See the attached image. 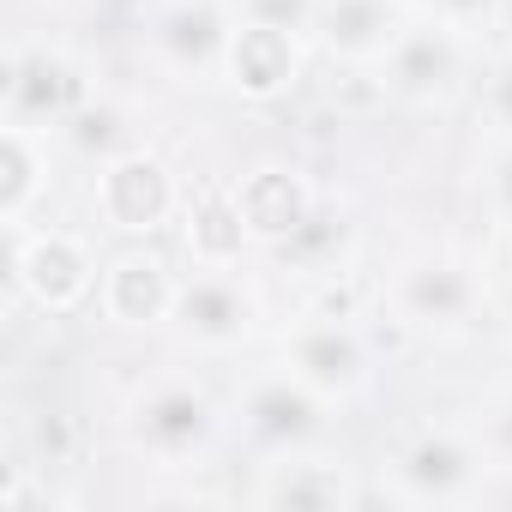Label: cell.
I'll return each mask as SVG.
<instances>
[{
    "label": "cell",
    "mask_w": 512,
    "mask_h": 512,
    "mask_svg": "<svg viewBox=\"0 0 512 512\" xmlns=\"http://www.w3.org/2000/svg\"><path fill=\"white\" fill-rule=\"evenodd\" d=\"M386 308L404 332H428V338H464L488 320V278L452 247H428L392 272L386 284Z\"/></svg>",
    "instance_id": "obj_1"
},
{
    "label": "cell",
    "mask_w": 512,
    "mask_h": 512,
    "mask_svg": "<svg viewBox=\"0 0 512 512\" xmlns=\"http://www.w3.org/2000/svg\"><path fill=\"white\" fill-rule=\"evenodd\" d=\"M434 19H446L452 31H464L470 43H482L488 31H500L506 0H434Z\"/></svg>",
    "instance_id": "obj_24"
},
{
    "label": "cell",
    "mask_w": 512,
    "mask_h": 512,
    "mask_svg": "<svg viewBox=\"0 0 512 512\" xmlns=\"http://www.w3.org/2000/svg\"><path fill=\"white\" fill-rule=\"evenodd\" d=\"M25 446H31V464L37 470H61V464H73L79 434H73V422L61 410H37L31 428H25Z\"/></svg>",
    "instance_id": "obj_21"
},
{
    "label": "cell",
    "mask_w": 512,
    "mask_h": 512,
    "mask_svg": "<svg viewBox=\"0 0 512 512\" xmlns=\"http://www.w3.org/2000/svg\"><path fill=\"white\" fill-rule=\"evenodd\" d=\"M278 362L308 380L326 404H350L368 380H374V344L356 320L344 314H302L284 344H278Z\"/></svg>",
    "instance_id": "obj_8"
},
{
    "label": "cell",
    "mask_w": 512,
    "mask_h": 512,
    "mask_svg": "<svg viewBox=\"0 0 512 512\" xmlns=\"http://www.w3.org/2000/svg\"><path fill=\"white\" fill-rule=\"evenodd\" d=\"M13 253H7V278H13V296L31 302L37 314H79L97 284H103V266L79 229H13L7 235Z\"/></svg>",
    "instance_id": "obj_3"
},
{
    "label": "cell",
    "mask_w": 512,
    "mask_h": 512,
    "mask_svg": "<svg viewBox=\"0 0 512 512\" xmlns=\"http://www.w3.org/2000/svg\"><path fill=\"white\" fill-rule=\"evenodd\" d=\"M175 302H181V272L157 247H121L115 260H103L97 308H103L109 326H121V332L175 326Z\"/></svg>",
    "instance_id": "obj_11"
},
{
    "label": "cell",
    "mask_w": 512,
    "mask_h": 512,
    "mask_svg": "<svg viewBox=\"0 0 512 512\" xmlns=\"http://www.w3.org/2000/svg\"><path fill=\"white\" fill-rule=\"evenodd\" d=\"M175 332L193 350L229 356L260 332V296H253L235 272H211L193 266V278H181V302H175Z\"/></svg>",
    "instance_id": "obj_12"
},
{
    "label": "cell",
    "mask_w": 512,
    "mask_h": 512,
    "mask_svg": "<svg viewBox=\"0 0 512 512\" xmlns=\"http://www.w3.org/2000/svg\"><path fill=\"white\" fill-rule=\"evenodd\" d=\"M278 253V266L290 278H308V284H332L344 272H356V253H362V223L344 211V205H314V217L284 241L272 247Z\"/></svg>",
    "instance_id": "obj_18"
},
{
    "label": "cell",
    "mask_w": 512,
    "mask_h": 512,
    "mask_svg": "<svg viewBox=\"0 0 512 512\" xmlns=\"http://www.w3.org/2000/svg\"><path fill=\"white\" fill-rule=\"evenodd\" d=\"M217 428H223L217 398L199 380H181V374L139 386L133 404H127V440L157 470H187L193 458H205Z\"/></svg>",
    "instance_id": "obj_2"
},
{
    "label": "cell",
    "mask_w": 512,
    "mask_h": 512,
    "mask_svg": "<svg viewBox=\"0 0 512 512\" xmlns=\"http://www.w3.org/2000/svg\"><path fill=\"white\" fill-rule=\"evenodd\" d=\"M91 73L79 55L55 43H13L7 49V79H0V115L31 127V133H61L85 103H91Z\"/></svg>",
    "instance_id": "obj_5"
},
{
    "label": "cell",
    "mask_w": 512,
    "mask_h": 512,
    "mask_svg": "<svg viewBox=\"0 0 512 512\" xmlns=\"http://www.w3.org/2000/svg\"><path fill=\"white\" fill-rule=\"evenodd\" d=\"M410 19L392 7V0H320V19H314V43L326 49V61L338 67H380L386 49L398 43Z\"/></svg>",
    "instance_id": "obj_17"
},
{
    "label": "cell",
    "mask_w": 512,
    "mask_h": 512,
    "mask_svg": "<svg viewBox=\"0 0 512 512\" xmlns=\"http://www.w3.org/2000/svg\"><path fill=\"white\" fill-rule=\"evenodd\" d=\"M392 7H398L404 19H422V13H434V0H392Z\"/></svg>",
    "instance_id": "obj_27"
},
{
    "label": "cell",
    "mask_w": 512,
    "mask_h": 512,
    "mask_svg": "<svg viewBox=\"0 0 512 512\" xmlns=\"http://www.w3.org/2000/svg\"><path fill=\"white\" fill-rule=\"evenodd\" d=\"M476 440H482L488 464L512 470V386H506L500 398H488V410H482V422H476Z\"/></svg>",
    "instance_id": "obj_25"
},
{
    "label": "cell",
    "mask_w": 512,
    "mask_h": 512,
    "mask_svg": "<svg viewBox=\"0 0 512 512\" xmlns=\"http://www.w3.org/2000/svg\"><path fill=\"white\" fill-rule=\"evenodd\" d=\"M506 290H512V247H506Z\"/></svg>",
    "instance_id": "obj_28"
},
{
    "label": "cell",
    "mask_w": 512,
    "mask_h": 512,
    "mask_svg": "<svg viewBox=\"0 0 512 512\" xmlns=\"http://www.w3.org/2000/svg\"><path fill=\"white\" fill-rule=\"evenodd\" d=\"M482 121L494 139H512V55H500L482 79Z\"/></svg>",
    "instance_id": "obj_26"
},
{
    "label": "cell",
    "mask_w": 512,
    "mask_h": 512,
    "mask_svg": "<svg viewBox=\"0 0 512 512\" xmlns=\"http://www.w3.org/2000/svg\"><path fill=\"white\" fill-rule=\"evenodd\" d=\"M229 31H235V7H223V0H163L145 25L151 55L175 79H217Z\"/></svg>",
    "instance_id": "obj_14"
},
{
    "label": "cell",
    "mask_w": 512,
    "mask_h": 512,
    "mask_svg": "<svg viewBox=\"0 0 512 512\" xmlns=\"http://www.w3.org/2000/svg\"><path fill=\"white\" fill-rule=\"evenodd\" d=\"M241 19H260V25H278V31H296L314 43V19H320V0H235Z\"/></svg>",
    "instance_id": "obj_23"
},
{
    "label": "cell",
    "mask_w": 512,
    "mask_h": 512,
    "mask_svg": "<svg viewBox=\"0 0 512 512\" xmlns=\"http://www.w3.org/2000/svg\"><path fill=\"white\" fill-rule=\"evenodd\" d=\"M235 199H241V217L253 229V241H260L266 253L284 247L320 205V187L302 163H284V157H260V163H247L235 181Z\"/></svg>",
    "instance_id": "obj_15"
},
{
    "label": "cell",
    "mask_w": 512,
    "mask_h": 512,
    "mask_svg": "<svg viewBox=\"0 0 512 512\" xmlns=\"http://www.w3.org/2000/svg\"><path fill=\"white\" fill-rule=\"evenodd\" d=\"M470 37L452 31L446 19L422 13L398 31V43L386 49V61L374 67V85L380 97L404 103V109H446L464 85V67H470Z\"/></svg>",
    "instance_id": "obj_4"
},
{
    "label": "cell",
    "mask_w": 512,
    "mask_h": 512,
    "mask_svg": "<svg viewBox=\"0 0 512 512\" xmlns=\"http://www.w3.org/2000/svg\"><path fill=\"white\" fill-rule=\"evenodd\" d=\"M181 247L193 266H211V272H235L247 266V253L260 247L241 217V199L229 181H199L187 199H181Z\"/></svg>",
    "instance_id": "obj_16"
},
{
    "label": "cell",
    "mask_w": 512,
    "mask_h": 512,
    "mask_svg": "<svg viewBox=\"0 0 512 512\" xmlns=\"http://www.w3.org/2000/svg\"><path fill=\"white\" fill-rule=\"evenodd\" d=\"M181 199L187 193H181L175 169L145 145H127L121 157L97 163V181H91L97 223L115 235H133V241H151L157 229L181 223Z\"/></svg>",
    "instance_id": "obj_6"
},
{
    "label": "cell",
    "mask_w": 512,
    "mask_h": 512,
    "mask_svg": "<svg viewBox=\"0 0 512 512\" xmlns=\"http://www.w3.org/2000/svg\"><path fill=\"white\" fill-rule=\"evenodd\" d=\"M49 133L0 121V229H25L31 211L49 199Z\"/></svg>",
    "instance_id": "obj_19"
},
{
    "label": "cell",
    "mask_w": 512,
    "mask_h": 512,
    "mask_svg": "<svg viewBox=\"0 0 512 512\" xmlns=\"http://www.w3.org/2000/svg\"><path fill=\"white\" fill-rule=\"evenodd\" d=\"M482 205L500 229H512V139H494L482 157Z\"/></svg>",
    "instance_id": "obj_22"
},
{
    "label": "cell",
    "mask_w": 512,
    "mask_h": 512,
    "mask_svg": "<svg viewBox=\"0 0 512 512\" xmlns=\"http://www.w3.org/2000/svg\"><path fill=\"white\" fill-rule=\"evenodd\" d=\"M302 67H308V37L235 13L229 49H223V67H217V85L229 97L253 103V109H272V103H284L302 85Z\"/></svg>",
    "instance_id": "obj_10"
},
{
    "label": "cell",
    "mask_w": 512,
    "mask_h": 512,
    "mask_svg": "<svg viewBox=\"0 0 512 512\" xmlns=\"http://www.w3.org/2000/svg\"><path fill=\"white\" fill-rule=\"evenodd\" d=\"M326 410L332 404L278 362V368H260V374L241 386L235 428H241V440L260 452V458H278V452H296V446H320Z\"/></svg>",
    "instance_id": "obj_7"
},
{
    "label": "cell",
    "mask_w": 512,
    "mask_h": 512,
    "mask_svg": "<svg viewBox=\"0 0 512 512\" xmlns=\"http://www.w3.org/2000/svg\"><path fill=\"white\" fill-rule=\"evenodd\" d=\"M253 506L272 512H344L362 506V482L344 458L320 446H296L278 458H260V482H253Z\"/></svg>",
    "instance_id": "obj_13"
},
{
    "label": "cell",
    "mask_w": 512,
    "mask_h": 512,
    "mask_svg": "<svg viewBox=\"0 0 512 512\" xmlns=\"http://www.w3.org/2000/svg\"><path fill=\"white\" fill-rule=\"evenodd\" d=\"M61 139L79 151V157H91V163H109V157H121L133 139H127V109L121 103H109V97H91L67 127H61Z\"/></svg>",
    "instance_id": "obj_20"
},
{
    "label": "cell",
    "mask_w": 512,
    "mask_h": 512,
    "mask_svg": "<svg viewBox=\"0 0 512 512\" xmlns=\"http://www.w3.org/2000/svg\"><path fill=\"white\" fill-rule=\"evenodd\" d=\"M488 452L476 428H416L392 458V494L410 506H452L476 494Z\"/></svg>",
    "instance_id": "obj_9"
}]
</instances>
